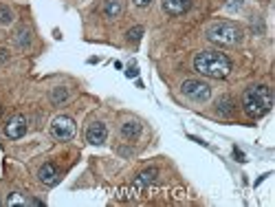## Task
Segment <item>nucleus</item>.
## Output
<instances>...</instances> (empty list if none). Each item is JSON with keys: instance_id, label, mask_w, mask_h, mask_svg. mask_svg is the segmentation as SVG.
<instances>
[{"instance_id": "nucleus-21", "label": "nucleus", "mask_w": 275, "mask_h": 207, "mask_svg": "<svg viewBox=\"0 0 275 207\" xmlns=\"http://www.w3.org/2000/svg\"><path fill=\"white\" fill-rule=\"evenodd\" d=\"M126 75H128V77H137V75H139V70H137V67L132 64V67H128V70H126Z\"/></svg>"}, {"instance_id": "nucleus-9", "label": "nucleus", "mask_w": 275, "mask_h": 207, "mask_svg": "<svg viewBox=\"0 0 275 207\" xmlns=\"http://www.w3.org/2000/svg\"><path fill=\"white\" fill-rule=\"evenodd\" d=\"M38 179H40V183L42 185H55L60 181V170H58V165L55 163H44L42 168H40V172H38Z\"/></svg>"}, {"instance_id": "nucleus-1", "label": "nucleus", "mask_w": 275, "mask_h": 207, "mask_svg": "<svg viewBox=\"0 0 275 207\" xmlns=\"http://www.w3.org/2000/svg\"><path fill=\"white\" fill-rule=\"evenodd\" d=\"M194 70L205 77L222 79L231 73V60L222 51H201L194 58Z\"/></svg>"}, {"instance_id": "nucleus-11", "label": "nucleus", "mask_w": 275, "mask_h": 207, "mask_svg": "<svg viewBox=\"0 0 275 207\" xmlns=\"http://www.w3.org/2000/svg\"><path fill=\"white\" fill-rule=\"evenodd\" d=\"M139 135H141V124H139V121L130 119V121H124V124H121V137H124L126 141H135Z\"/></svg>"}, {"instance_id": "nucleus-25", "label": "nucleus", "mask_w": 275, "mask_h": 207, "mask_svg": "<svg viewBox=\"0 0 275 207\" xmlns=\"http://www.w3.org/2000/svg\"><path fill=\"white\" fill-rule=\"evenodd\" d=\"M0 205H2V203H0Z\"/></svg>"}, {"instance_id": "nucleus-2", "label": "nucleus", "mask_w": 275, "mask_h": 207, "mask_svg": "<svg viewBox=\"0 0 275 207\" xmlns=\"http://www.w3.org/2000/svg\"><path fill=\"white\" fill-rule=\"evenodd\" d=\"M273 106V93L269 86L258 84V86H249L242 95V110L251 119H260L267 113H271Z\"/></svg>"}, {"instance_id": "nucleus-23", "label": "nucleus", "mask_w": 275, "mask_h": 207, "mask_svg": "<svg viewBox=\"0 0 275 207\" xmlns=\"http://www.w3.org/2000/svg\"><path fill=\"white\" fill-rule=\"evenodd\" d=\"M233 154H236V156H238V161H244V154H242V152H240V150H238V148H236V150H233Z\"/></svg>"}, {"instance_id": "nucleus-16", "label": "nucleus", "mask_w": 275, "mask_h": 207, "mask_svg": "<svg viewBox=\"0 0 275 207\" xmlns=\"http://www.w3.org/2000/svg\"><path fill=\"white\" fill-rule=\"evenodd\" d=\"M4 205H9V207H13V205H31V199H27V196L20 194V192H13V194L7 196Z\"/></svg>"}, {"instance_id": "nucleus-7", "label": "nucleus", "mask_w": 275, "mask_h": 207, "mask_svg": "<svg viewBox=\"0 0 275 207\" xmlns=\"http://www.w3.org/2000/svg\"><path fill=\"white\" fill-rule=\"evenodd\" d=\"M108 137V128H106V124H101V121H93V124L88 126V130H86V141L93 145H101Z\"/></svg>"}, {"instance_id": "nucleus-12", "label": "nucleus", "mask_w": 275, "mask_h": 207, "mask_svg": "<svg viewBox=\"0 0 275 207\" xmlns=\"http://www.w3.org/2000/svg\"><path fill=\"white\" fill-rule=\"evenodd\" d=\"M121 11H124V4H121V0H106L104 2V13L106 18L115 20L121 16Z\"/></svg>"}, {"instance_id": "nucleus-4", "label": "nucleus", "mask_w": 275, "mask_h": 207, "mask_svg": "<svg viewBox=\"0 0 275 207\" xmlns=\"http://www.w3.org/2000/svg\"><path fill=\"white\" fill-rule=\"evenodd\" d=\"M181 90L187 99H192V102H196V104H203L211 97V86L205 82H198V79H187V82H183Z\"/></svg>"}, {"instance_id": "nucleus-13", "label": "nucleus", "mask_w": 275, "mask_h": 207, "mask_svg": "<svg viewBox=\"0 0 275 207\" xmlns=\"http://www.w3.org/2000/svg\"><path fill=\"white\" fill-rule=\"evenodd\" d=\"M233 108H236V106H233V99L231 97H220L216 102V113L222 115V117H229V115L233 113Z\"/></svg>"}, {"instance_id": "nucleus-6", "label": "nucleus", "mask_w": 275, "mask_h": 207, "mask_svg": "<svg viewBox=\"0 0 275 207\" xmlns=\"http://www.w3.org/2000/svg\"><path fill=\"white\" fill-rule=\"evenodd\" d=\"M27 128H29L27 117H24V115H13V117L7 121V126H4V135H7L9 139H20V137H24Z\"/></svg>"}, {"instance_id": "nucleus-10", "label": "nucleus", "mask_w": 275, "mask_h": 207, "mask_svg": "<svg viewBox=\"0 0 275 207\" xmlns=\"http://www.w3.org/2000/svg\"><path fill=\"white\" fill-rule=\"evenodd\" d=\"M156 174H159V170L156 168H147V170H143L139 176L135 179V183H132V188H135L137 192H143L147 185H152L156 181Z\"/></svg>"}, {"instance_id": "nucleus-20", "label": "nucleus", "mask_w": 275, "mask_h": 207, "mask_svg": "<svg viewBox=\"0 0 275 207\" xmlns=\"http://www.w3.org/2000/svg\"><path fill=\"white\" fill-rule=\"evenodd\" d=\"M132 2H135V7L145 9V7H150V4H152V0H132Z\"/></svg>"}, {"instance_id": "nucleus-14", "label": "nucleus", "mask_w": 275, "mask_h": 207, "mask_svg": "<svg viewBox=\"0 0 275 207\" xmlns=\"http://www.w3.org/2000/svg\"><path fill=\"white\" fill-rule=\"evenodd\" d=\"M16 44L20 49H29L31 47V29L27 27H20L16 31Z\"/></svg>"}, {"instance_id": "nucleus-24", "label": "nucleus", "mask_w": 275, "mask_h": 207, "mask_svg": "<svg viewBox=\"0 0 275 207\" xmlns=\"http://www.w3.org/2000/svg\"><path fill=\"white\" fill-rule=\"evenodd\" d=\"M0 113H2V108H0Z\"/></svg>"}, {"instance_id": "nucleus-15", "label": "nucleus", "mask_w": 275, "mask_h": 207, "mask_svg": "<svg viewBox=\"0 0 275 207\" xmlns=\"http://www.w3.org/2000/svg\"><path fill=\"white\" fill-rule=\"evenodd\" d=\"M69 88H64V86H58V88H53L51 90V104L53 106H62L66 99H69Z\"/></svg>"}, {"instance_id": "nucleus-18", "label": "nucleus", "mask_w": 275, "mask_h": 207, "mask_svg": "<svg viewBox=\"0 0 275 207\" xmlns=\"http://www.w3.org/2000/svg\"><path fill=\"white\" fill-rule=\"evenodd\" d=\"M126 35H128V40H130V42H139V40H141V35H143V27H141V24H137V27H132Z\"/></svg>"}, {"instance_id": "nucleus-19", "label": "nucleus", "mask_w": 275, "mask_h": 207, "mask_svg": "<svg viewBox=\"0 0 275 207\" xmlns=\"http://www.w3.org/2000/svg\"><path fill=\"white\" fill-rule=\"evenodd\" d=\"M251 29H253V33L262 35V33H264V22H262V20H253V22H251Z\"/></svg>"}, {"instance_id": "nucleus-8", "label": "nucleus", "mask_w": 275, "mask_h": 207, "mask_svg": "<svg viewBox=\"0 0 275 207\" xmlns=\"http://www.w3.org/2000/svg\"><path fill=\"white\" fill-rule=\"evenodd\" d=\"M161 7L167 16H183L190 11L192 0H161Z\"/></svg>"}, {"instance_id": "nucleus-22", "label": "nucleus", "mask_w": 275, "mask_h": 207, "mask_svg": "<svg viewBox=\"0 0 275 207\" xmlns=\"http://www.w3.org/2000/svg\"><path fill=\"white\" fill-rule=\"evenodd\" d=\"M9 60V51H4V49H0V62H7Z\"/></svg>"}, {"instance_id": "nucleus-3", "label": "nucleus", "mask_w": 275, "mask_h": 207, "mask_svg": "<svg viewBox=\"0 0 275 207\" xmlns=\"http://www.w3.org/2000/svg\"><path fill=\"white\" fill-rule=\"evenodd\" d=\"M207 40L222 47H236L242 42V29L233 22H216L207 29Z\"/></svg>"}, {"instance_id": "nucleus-17", "label": "nucleus", "mask_w": 275, "mask_h": 207, "mask_svg": "<svg viewBox=\"0 0 275 207\" xmlns=\"http://www.w3.org/2000/svg\"><path fill=\"white\" fill-rule=\"evenodd\" d=\"M11 22H13L11 9H7L4 4H0V24H11Z\"/></svg>"}, {"instance_id": "nucleus-5", "label": "nucleus", "mask_w": 275, "mask_h": 207, "mask_svg": "<svg viewBox=\"0 0 275 207\" xmlns=\"http://www.w3.org/2000/svg\"><path fill=\"white\" fill-rule=\"evenodd\" d=\"M75 133H77V126H75V121L70 117H66V115L55 117L53 124H51V135L60 141H70L75 137Z\"/></svg>"}]
</instances>
